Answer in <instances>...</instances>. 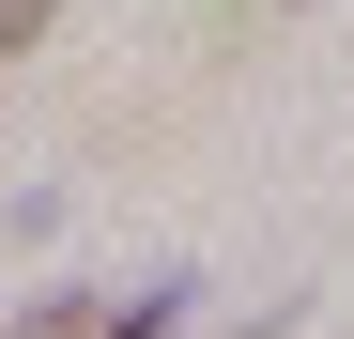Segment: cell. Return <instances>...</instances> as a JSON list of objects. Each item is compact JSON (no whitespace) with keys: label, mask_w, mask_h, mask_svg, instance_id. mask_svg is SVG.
Segmentation results:
<instances>
[{"label":"cell","mask_w":354,"mask_h":339,"mask_svg":"<svg viewBox=\"0 0 354 339\" xmlns=\"http://www.w3.org/2000/svg\"><path fill=\"white\" fill-rule=\"evenodd\" d=\"M46 16H62V0H0V62H16V46H46Z\"/></svg>","instance_id":"7a4b0ae2"},{"label":"cell","mask_w":354,"mask_h":339,"mask_svg":"<svg viewBox=\"0 0 354 339\" xmlns=\"http://www.w3.org/2000/svg\"><path fill=\"white\" fill-rule=\"evenodd\" d=\"M77 339H185V277H154V293H124L108 324H77Z\"/></svg>","instance_id":"6da1fadb"}]
</instances>
